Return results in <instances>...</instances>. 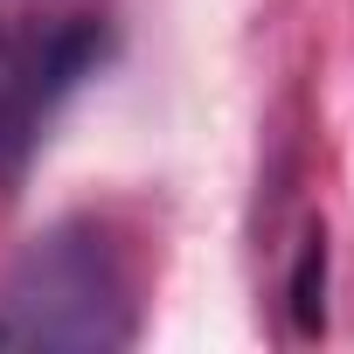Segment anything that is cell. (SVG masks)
Segmentation results:
<instances>
[{
    "label": "cell",
    "instance_id": "6da1fadb",
    "mask_svg": "<svg viewBox=\"0 0 354 354\" xmlns=\"http://www.w3.org/2000/svg\"><path fill=\"white\" fill-rule=\"evenodd\" d=\"M8 313H15V340L104 347V340L125 333V285L91 236H49L21 264Z\"/></svg>",
    "mask_w": 354,
    "mask_h": 354
},
{
    "label": "cell",
    "instance_id": "7a4b0ae2",
    "mask_svg": "<svg viewBox=\"0 0 354 354\" xmlns=\"http://www.w3.org/2000/svg\"><path fill=\"white\" fill-rule=\"evenodd\" d=\"M97 56H104V35L91 21H56V28L0 21V167H21L49 111L77 91V77Z\"/></svg>",
    "mask_w": 354,
    "mask_h": 354
},
{
    "label": "cell",
    "instance_id": "3957f363",
    "mask_svg": "<svg viewBox=\"0 0 354 354\" xmlns=\"http://www.w3.org/2000/svg\"><path fill=\"white\" fill-rule=\"evenodd\" d=\"M292 313H299V333H319L326 326V236L313 230L306 250H299V271H292Z\"/></svg>",
    "mask_w": 354,
    "mask_h": 354
},
{
    "label": "cell",
    "instance_id": "277c9868",
    "mask_svg": "<svg viewBox=\"0 0 354 354\" xmlns=\"http://www.w3.org/2000/svg\"><path fill=\"white\" fill-rule=\"evenodd\" d=\"M8 340H15V326H0V347H8Z\"/></svg>",
    "mask_w": 354,
    "mask_h": 354
}]
</instances>
